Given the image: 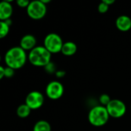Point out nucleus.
<instances>
[{
	"instance_id": "nucleus-1",
	"label": "nucleus",
	"mask_w": 131,
	"mask_h": 131,
	"mask_svg": "<svg viewBox=\"0 0 131 131\" xmlns=\"http://www.w3.org/2000/svg\"><path fill=\"white\" fill-rule=\"evenodd\" d=\"M28 57L26 52L20 46L11 48L5 54V62L7 67L14 70L22 68L27 60Z\"/></svg>"
},
{
	"instance_id": "nucleus-2",
	"label": "nucleus",
	"mask_w": 131,
	"mask_h": 131,
	"mask_svg": "<svg viewBox=\"0 0 131 131\" xmlns=\"http://www.w3.org/2000/svg\"><path fill=\"white\" fill-rule=\"evenodd\" d=\"M51 54L44 46H36L28 55L30 63L38 67H45L51 62Z\"/></svg>"
},
{
	"instance_id": "nucleus-3",
	"label": "nucleus",
	"mask_w": 131,
	"mask_h": 131,
	"mask_svg": "<svg viewBox=\"0 0 131 131\" xmlns=\"http://www.w3.org/2000/svg\"><path fill=\"white\" fill-rule=\"evenodd\" d=\"M110 115L106 107L102 105H97L92 107L88 113V121L89 123L94 127H102L105 125L108 120Z\"/></svg>"
},
{
	"instance_id": "nucleus-4",
	"label": "nucleus",
	"mask_w": 131,
	"mask_h": 131,
	"mask_svg": "<svg viewBox=\"0 0 131 131\" xmlns=\"http://www.w3.org/2000/svg\"><path fill=\"white\" fill-rule=\"evenodd\" d=\"M63 41L60 35L56 33H50L47 35L44 40V47L51 53H58L61 51Z\"/></svg>"
},
{
	"instance_id": "nucleus-5",
	"label": "nucleus",
	"mask_w": 131,
	"mask_h": 131,
	"mask_svg": "<svg viewBox=\"0 0 131 131\" xmlns=\"http://www.w3.org/2000/svg\"><path fill=\"white\" fill-rule=\"evenodd\" d=\"M47 12V6L41 0H35L30 2L27 8L28 15L34 19L39 20L45 17Z\"/></svg>"
},
{
	"instance_id": "nucleus-6",
	"label": "nucleus",
	"mask_w": 131,
	"mask_h": 131,
	"mask_svg": "<svg viewBox=\"0 0 131 131\" xmlns=\"http://www.w3.org/2000/svg\"><path fill=\"white\" fill-rule=\"evenodd\" d=\"M110 117L113 118L122 117L127 111L125 104L119 99H112L106 107Z\"/></svg>"
},
{
	"instance_id": "nucleus-7",
	"label": "nucleus",
	"mask_w": 131,
	"mask_h": 131,
	"mask_svg": "<svg viewBox=\"0 0 131 131\" xmlns=\"http://www.w3.org/2000/svg\"><path fill=\"white\" fill-rule=\"evenodd\" d=\"M45 93L50 99L58 100L61 98L64 94V86L58 81H51L46 87Z\"/></svg>"
},
{
	"instance_id": "nucleus-8",
	"label": "nucleus",
	"mask_w": 131,
	"mask_h": 131,
	"mask_svg": "<svg viewBox=\"0 0 131 131\" xmlns=\"http://www.w3.org/2000/svg\"><path fill=\"white\" fill-rule=\"evenodd\" d=\"M44 96L39 91L30 92L25 98V104L31 109L35 110L40 108L44 104Z\"/></svg>"
},
{
	"instance_id": "nucleus-9",
	"label": "nucleus",
	"mask_w": 131,
	"mask_h": 131,
	"mask_svg": "<svg viewBox=\"0 0 131 131\" xmlns=\"http://www.w3.org/2000/svg\"><path fill=\"white\" fill-rule=\"evenodd\" d=\"M11 2L12 1H3L0 3V20L2 21L10 19L12 15L13 8Z\"/></svg>"
},
{
	"instance_id": "nucleus-10",
	"label": "nucleus",
	"mask_w": 131,
	"mask_h": 131,
	"mask_svg": "<svg viewBox=\"0 0 131 131\" xmlns=\"http://www.w3.org/2000/svg\"><path fill=\"white\" fill-rule=\"evenodd\" d=\"M36 38L32 35H24L20 41V47L25 51H31L36 47Z\"/></svg>"
},
{
	"instance_id": "nucleus-11",
	"label": "nucleus",
	"mask_w": 131,
	"mask_h": 131,
	"mask_svg": "<svg viewBox=\"0 0 131 131\" xmlns=\"http://www.w3.org/2000/svg\"><path fill=\"white\" fill-rule=\"evenodd\" d=\"M116 26L121 31H127L131 28V18L127 15H121L116 20Z\"/></svg>"
},
{
	"instance_id": "nucleus-12",
	"label": "nucleus",
	"mask_w": 131,
	"mask_h": 131,
	"mask_svg": "<svg viewBox=\"0 0 131 131\" xmlns=\"http://www.w3.org/2000/svg\"><path fill=\"white\" fill-rule=\"evenodd\" d=\"M77 49H78V47L75 43H74L73 41H66V42H64L61 52L64 55L71 56L76 53Z\"/></svg>"
},
{
	"instance_id": "nucleus-13",
	"label": "nucleus",
	"mask_w": 131,
	"mask_h": 131,
	"mask_svg": "<svg viewBox=\"0 0 131 131\" xmlns=\"http://www.w3.org/2000/svg\"><path fill=\"white\" fill-rule=\"evenodd\" d=\"M31 111V109L26 104H22L18 107L16 110V114L20 118H26L30 115Z\"/></svg>"
},
{
	"instance_id": "nucleus-14",
	"label": "nucleus",
	"mask_w": 131,
	"mask_h": 131,
	"mask_svg": "<svg viewBox=\"0 0 131 131\" xmlns=\"http://www.w3.org/2000/svg\"><path fill=\"white\" fill-rule=\"evenodd\" d=\"M51 127L50 124L46 121H38V122L35 123L34 127H33V131H51Z\"/></svg>"
},
{
	"instance_id": "nucleus-15",
	"label": "nucleus",
	"mask_w": 131,
	"mask_h": 131,
	"mask_svg": "<svg viewBox=\"0 0 131 131\" xmlns=\"http://www.w3.org/2000/svg\"><path fill=\"white\" fill-rule=\"evenodd\" d=\"M0 26H1V28H0V38H3L8 34L9 30H10V26L5 21H0Z\"/></svg>"
},
{
	"instance_id": "nucleus-16",
	"label": "nucleus",
	"mask_w": 131,
	"mask_h": 131,
	"mask_svg": "<svg viewBox=\"0 0 131 131\" xmlns=\"http://www.w3.org/2000/svg\"><path fill=\"white\" fill-rule=\"evenodd\" d=\"M112 99H111L110 96L107 94H103L100 96L99 97V101L101 105L104 106V107H107L108 105V104L111 102Z\"/></svg>"
},
{
	"instance_id": "nucleus-17",
	"label": "nucleus",
	"mask_w": 131,
	"mask_h": 131,
	"mask_svg": "<svg viewBox=\"0 0 131 131\" xmlns=\"http://www.w3.org/2000/svg\"><path fill=\"white\" fill-rule=\"evenodd\" d=\"M45 70L47 73L48 74H53V73H55L57 71H56V67H55V64L53 63V62H50L48 63L45 67Z\"/></svg>"
},
{
	"instance_id": "nucleus-18",
	"label": "nucleus",
	"mask_w": 131,
	"mask_h": 131,
	"mask_svg": "<svg viewBox=\"0 0 131 131\" xmlns=\"http://www.w3.org/2000/svg\"><path fill=\"white\" fill-rule=\"evenodd\" d=\"M98 12L101 14H104V13H106L108 9H109V5H107L105 2H104L103 1L98 5Z\"/></svg>"
},
{
	"instance_id": "nucleus-19",
	"label": "nucleus",
	"mask_w": 131,
	"mask_h": 131,
	"mask_svg": "<svg viewBox=\"0 0 131 131\" xmlns=\"http://www.w3.org/2000/svg\"><path fill=\"white\" fill-rule=\"evenodd\" d=\"M31 2L28 1V0H17L16 3L17 5L20 7V8H28V6L29 5Z\"/></svg>"
},
{
	"instance_id": "nucleus-20",
	"label": "nucleus",
	"mask_w": 131,
	"mask_h": 131,
	"mask_svg": "<svg viewBox=\"0 0 131 131\" xmlns=\"http://www.w3.org/2000/svg\"><path fill=\"white\" fill-rule=\"evenodd\" d=\"M15 73V70L9 68V67H5V77L6 78H11L14 75Z\"/></svg>"
},
{
	"instance_id": "nucleus-21",
	"label": "nucleus",
	"mask_w": 131,
	"mask_h": 131,
	"mask_svg": "<svg viewBox=\"0 0 131 131\" xmlns=\"http://www.w3.org/2000/svg\"><path fill=\"white\" fill-rule=\"evenodd\" d=\"M55 75H56V77L58 78H63L65 75V71H61V70L57 71L55 72Z\"/></svg>"
},
{
	"instance_id": "nucleus-22",
	"label": "nucleus",
	"mask_w": 131,
	"mask_h": 131,
	"mask_svg": "<svg viewBox=\"0 0 131 131\" xmlns=\"http://www.w3.org/2000/svg\"><path fill=\"white\" fill-rule=\"evenodd\" d=\"M5 68L1 66L0 67V79H2L5 77Z\"/></svg>"
},
{
	"instance_id": "nucleus-23",
	"label": "nucleus",
	"mask_w": 131,
	"mask_h": 131,
	"mask_svg": "<svg viewBox=\"0 0 131 131\" xmlns=\"http://www.w3.org/2000/svg\"><path fill=\"white\" fill-rule=\"evenodd\" d=\"M103 2H105L107 5H108L110 6L111 5L114 4L115 1H114V0H103Z\"/></svg>"
},
{
	"instance_id": "nucleus-24",
	"label": "nucleus",
	"mask_w": 131,
	"mask_h": 131,
	"mask_svg": "<svg viewBox=\"0 0 131 131\" xmlns=\"http://www.w3.org/2000/svg\"><path fill=\"white\" fill-rule=\"evenodd\" d=\"M41 1H42V2H43L44 4H45V5H46L47 3H49V2H51L50 0H41Z\"/></svg>"
}]
</instances>
